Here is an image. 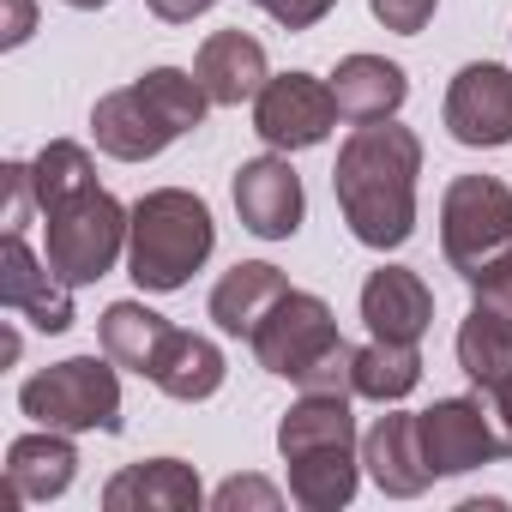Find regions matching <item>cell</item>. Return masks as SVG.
<instances>
[{
  "label": "cell",
  "instance_id": "obj_30",
  "mask_svg": "<svg viewBox=\"0 0 512 512\" xmlns=\"http://www.w3.org/2000/svg\"><path fill=\"white\" fill-rule=\"evenodd\" d=\"M31 25H37V7H31V0H7V31H0V43L19 49V43L31 37Z\"/></svg>",
  "mask_w": 512,
  "mask_h": 512
},
{
  "label": "cell",
  "instance_id": "obj_18",
  "mask_svg": "<svg viewBox=\"0 0 512 512\" xmlns=\"http://www.w3.org/2000/svg\"><path fill=\"white\" fill-rule=\"evenodd\" d=\"M73 470H79V452L61 428H37V434H19L7 446V506L19 500H55L73 488Z\"/></svg>",
  "mask_w": 512,
  "mask_h": 512
},
{
  "label": "cell",
  "instance_id": "obj_22",
  "mask_svg": "<svg viewBox=\"0 0 512 512\" xmlns=\"http://www.w3.org/2000/svg\"><path fill=\"white\" fill-rule=\"evenodd\" d=\"M151 386H157L163 398H175V404H199V398H211V392L223 386V350H217L211 338L175 326V338H169V350H163Z\"/></svg>",
  "mask_w": 512,
  "mask_h": 512
},
{
  "label": "cell",
  "instance_id": "obj_5",
  "mask_svg": "<svg viewBox=\"0 0 512 512\" xmlns=\"http://www.w3.org/2000/svg\"><path fill=\"white\" fill-rule=\"evenodd\" d=\"M440 247L464 284L500 272L512 260V187L494 175H458L440 199Z\"/></svg>",
  "mask_w": 512,
  "mask_h": 512
},
{
  "label": "cell",
  "instance_id": "obj_27",
  "mask_svg": "<svg viewBox=\"0 0 512 512\" xmlns=\"http://www.w3.org/2000/svg\"><path fill=\"white\" fill-rule=\"evenodd\" d=\"M374 7V19L386 25V31H398V37H416L428 19H434V0H368Z\"/></svg>",
  "mask_w": 512,
  "mask_h": 512
},
{
  "label": "cell",
  "instance_id": "obj_14",
  "mask_svg": "<svg viewBox=\"0 0 512 512\" xmlns=\"http://www.w3.org/2000/svg\"><path fill=\"white\" fill-rule=\"evenodd\" d=\"M193 79L205 85V97L217 103V109H241V103H253L266 91V49L253 43L247 31H217V37H205L199 43V55H193Z\"/></svg>",
  "mask_w": 512,
  "mask_h": 512
},
{
  "label": "cell",
  "instance_id": "obj_33",
  "mask_svg": "<svg viewBox=\"0 0 512 512\" xmlns=\"http://www.w3.org/2000/svg\"><path fill=\"white\" fill-rule=\"evenodd\" d=\"M67 7H79V13H97V7H109V0H67Z\"/></svg>",
  "mask_w": 512,
  "mask_h": 512
},
{
  "label": "cell",
  "instance_id": "obj_10",
  "mask_svg": "<svg viewBox=\"0 0 512 512\" xmlns=\"http://www.w3.org/2000/svg\"><path fill=\"white\" fill-rule=\"evenodd\" d=\"M476 302L458 326V368L476 380V392L500 386L512 374V260L470 284Z\"/></svg>",
  "mask_w": 512,
  "mask_h": 512
},
{
  "label": "cell",
  "instance_id": "obj_1",
  "mask_svg": "<svg viewBox=\"0 0 512 512\" xmlns=\"http://www.w3.org/2000/svg\"><path fill=\"white\" fill-rule=\"evenodd\" d=\"M416 175H422V139L398 121H362L332 169L338 211L362 247H404L416 229Z\"/></svg>",
  "mask_w": 512,
  "mask_h": 512
},
{
  "label": "cell",
  "instance_id": "obj_7",
  "mask_svg": "<svg viewBox=\"0 0 512 512\" xmlns=\"http://www.w3.org/2000/svg\"><path fill=\"white\" fill-rule=\"evenodd\" d=\"M127 217L115 193L91 187L55 211H43V229H49V266L79 290V284H97L115 272V260L127 253Z\"/></svg>",
  "mask_w": 512,
  "mask_h": 512
},
{
  "label": "cell",
  "instance_id": "obj_13",
  "mask_svg": "<svg viewBox=\"0 0 512 512\" xmlns=\"http://www.w3.org/2000/svg\"><path fill=\"white\" fill-rule=\"evenodd\" d=\"M0 308L25 314L37 332L73 326V284L25 247V229H7V241H0Z\"/></svg>",
  "mask_w": 512,
  "mask_h": 512
},
{
  "label": "cell",
  "instance_id": "obj_31",
  "mask_svg": "<svg viewBox=\"0 0 512 512\" xmlns=\"http://www.w3.org/2000/svg\"><path fill=\"white\" fill-rule=\"evenodd\" d=\"M482 398H488V410H494V422H500V434H506V458H512V374H506L500 386H488Z\"/></svg>",
  "mask_w": 512,
  "mask_h": 512
},
{
  "label": "cell",
  "instance_id": "obj_19",
  "mask_svg": "<svg viewBox=\"0 0 512 512\" xmlns=\"http://www.w3.org/2000/svg\"><path fill=\"white\" fill-rule=\"evenodd\" d=\"M284 296H290V284H284L278 266L241 260V266H229V272L217 278V290H211V320H217V332H229V338H253V332H260V320H266Z\"/></svg>",
  "mask_w": 512,
  "mask_h": 512
},
{
  "label": "cell",
  "instance_id": "obj_3",
  "mask_svg": "<svg viewBox=\"0 0 512 512\" xmlns=\"http://www.w3.org/2000/svg\"><path fill=\"white\" fill-rule=\"evenodd\" d=\"M253 356H260L266 374L278 380H296L302 392H326V398H356V350L344 344L332 308L308 290H290L266 320L260 332L247 338Z\"/></svg>",
  "mask_w": 512,
  "mask_h": 512
},
{
  "label": "cell",
  "instance_id": "obj_2",
  "mask_svg": "<svg viewBox=\"0 0 512 512\" xmlns=\"http://www.w3.org/2000/svg\"><path fill=\"white\" fill-rule=\"evenodd\" d=\"M211 97L193 73L181 67H151L145 79L97 97L91 109V133H97V151L121 157V163H145L157 151H169L181 133H193L205 121Z\"/></svg>",
  "mask_w": 512,
  "mask_h": 512
},
{
  "label": "cell",
  "instance_id": "obj_6",
  "mask_svg": "<svg viewBox=\"0 0 512 512\" xmlns=\"http://www.w3.org/2000/svg\"><path fill=\"white\" fill-rule=\"evenodd\" d=\"M19 410L37 428H61V434L103 428V434H115L121 428V380H115V362L109 356H67V362L31 374L19 386Z\"/></svg>",
  "mask_w": 512,
  "mask_h": 512
},
{
  "label": "cell",
  "instance_id": "obj_23",
  "mask_svg": "<svg viewBox=\"0 0 512 512\" xmlns=\"http://www.w3.org/2000/svg\"><path fill=\"white\" fill-rule=\"evenodd\" d=\"M362 476V452H320V458H290V500L308 512H338L350 506Z\"/></svg>",
  "mask_w": 512,
  "mask_h": 512
},
{
  "label": "cell",
  "instance_id": "obj_12",
  "mask_svg": "<svg viewBox=\"0 0 512 512\" xmlns=\"http://www.w3.org/2000/svg\"><path fill=\"white\" fill-rule=\"evenodd\" d=\"M446 133L470 151L512 145V73L494 61H476L446 91Z\"/></svg>",
  "mask_w": 512,
  "mask_h": 512
},
{
  "label": "cell",
  "instance_id": "obj_25",
  "mask_svg": "<svg viewBox=\"0 0 512 512\" xmlns=\"http://www.w3.org/2000/svg\"><path fill=\"white\" fill-rule=\"evenodd\" d=\"M31 187H37V205H43V211H55V205H67V199L91 193V187H97L91 151L73 145V139H49V145L37 151V163H31Z\"/></svg>",
  "mask_w": 512,
  "mask_h": 512
},
{
  "label": "cell",
  "instance_id": "obj_8",
  "mask_svg": "<svg viewBox=\"0 0 512 512\" xmlns=\"http://www.w3.org/2000/svg\"><path fill=\"white\" fill-rule=\"evenodd\" d=\"M422 428V458L434 476H464L476 464L506 458V434L488 410V398H440L434 410L416 416Z\"/></svg>",
  "mask_w": 512,
  "mask_h": 512
},
{
  "label": "cell",
  "instance_id": "obj_21",
  "mask_svg": "<svg viewBox=\"0 0 512 512\" xmlns=\"http://www.w3.org/2000/svg\"><path fill=\"white\" fill-rule=\"evenodd\" d=\"M103 356L115 362V368H133V374H157V362H163V350H169V338H175V326L163 320V314H151L145 302H115L109 314H103Z\"/></svg>",
  "mask_w": 512,
  "mask_h": 512
},
{
  "label": "cell",
  "instance_id": "obj_16",
  "mask_svg": "<svg viewBox=\"0 0 512 512\" xmlns=\"http://www.w3.org/2000/svg\"><path fill=\"white\" fill-rule=\"evenodd\" d=\"M199 500H205V488H199L193 464H181V458L127 464L103 488V506L109 512H199Z\"/></svg>",
  "mask_w": 512,
  "mask_h": 512
},
{
  "label": "cell",
  "instance_id": "obj_15",
  "mask_svg": "<svg viewBox=\"0 0 512 512\" xmlns=\"http://www.w3.org/2000/svg\"><path fill=\"white\" fill-rule=\"evenodd\" d=\"M362 320L374 338H392V344H422V332L434 326V296L416 272L404 266H380L368 284H362Z\"/></svg>",
  "mask_w": 512,
  "mask_h": 512
},
{
  "label": "cell",
  "instance_id": "obj_26",
  "mask_svg": "<svg viewBox=\"0 0 512 512\" xmlns=\"http://www.w3.org/2000/svg\"><path fill=\"white\" fill-rule=\"evenodd\" d=\"M278 500H284V494H278L266 476H229V482L211 494V506H217V512H241V506H260V512H272Z\"/></svg>",
  "mask_w": 512,
  "mask_h": 512
},
{
  "label": "cell",
  "instance_id": "obj_11",
  "mask_svg": "<svg viewBox=\"0 0 512 512\" xmlns=\"http://www.w3.org/2000/svg\"><path fill=\"white\" fill-rule=\"evenodd\" d=\"M302 175L290 169V157H247L235 169V217L241 229H253L260 241H290L302 229Z\"/></svg>",
  "mask_w": 512,
  "mask_h": 512
},
{
  "label": "cell",
  "instance_id": "obj_9",
  "mask_svg": "<svg viewBox=\"0 0 512 512\" xmlns=\"http://www.w3.org/2000/svg\"><path fill=\"white\" fill-rule=\"evenodd\" d=\"M338 127V97L314 73H284L266 79V91L253 97V133L272 151H308Z\"/></svg>",
  "mask_w": 512,
  "mask_h": 512
},
{
  "label": "cell",
  "instance_id": "obj_32",
  "mask_svg": "<svg viewBox=\"0 0 512 512\" xmlns=\"http://www.w3.org/2000/svg\"><path fill=\"white\" fill-rule=\"evenodd\" d=\"M217 0H151V13L163 19V25H187V19H199V13H211Z\"/></svg>",
  "mask_w": 512,
  "mask_h": 512
},
{
  "label": "cell",
  "instance_id": "obj_29",
  "mask_svg": "<svg viewBox=\"0 0 512 512\" xmlns=\"http://www.w3.org/2000/svg\"><path fill=\"white\" fill-rule=\"evenodd\" d=\"M0 181H7V229H25V211H31V199H37L31 163H7V169H0Z\"/></svg>",
  "mask_w": 512,
  "mask_h": 512
},
{
  "label": "cell",
  "instance_id": "obj_4",
  "mask_svg": "<svg viewBox=\"0 0 512 512\" xmlns=\"http://www.w3.org/2000/svg\"><path fill=\"white\" fill-rule=\"evenodd\" d=\"M211 241H217V223L205 199L187 187H157L127 217V272L139 290L169 296L211 260Z\"/></svg>",
  "mask_w": 512,
  "mask_h": 512
},
{
  "label": "cell",
  "instance_id": "obj_17",
  "mask_svg": "<svg viewBox=\"0 0 512 512\" xmlns=\"http://www.w3.org/2000/svg\"><path fill=\"white\" fill-rule=\"evenodd\" d=\"M362 464H368V476L392 494V500H410V494H422L428 482H434V470H428V458H422V428H416V416H380L368 434H362Z\"/></svg>",
  "mask_w": 512,
  "mask_h": 512
},
{
  "label": "cell",
  "instance_id": "obj_20",
  "mask_svg": "<svg viewBox=\"0 0 512 512\" xmlns=\"http://www.w3.org/2000/svg\"><path fill=\"white\" fill-rule=\"evenodd\" d=\"M332 97H338V115L356 121V127L362 121H392L404 109V97H410V79L386 55H350L332 73Z\"/></svg>",
  "mask_w": 512,
  "mask_h": 512
},
{
  "label": "cell",
  "instance_id": "obj_24",
  "mask_svg": "<svg viewBox=\"0 0 512 512\" xmlns=\"http://www.w3.org/2000/svg\"><path fill=\"white\" fill-rule=\"evenodd\" d=\"M416 380H422V350H416V344L374 338L368 350H356V398L398 404V398L416 392Z\"/></svg>",
  "mask_w": 512,
  "mask_h": 512
},
{
  "label": "cell",
  "instance_id": "obj_28",
  "mask_svg": "<svg viewBox=\"0 0 512 512\" xmlns=\"http://www.w3.org/2000/svg\"><path fill=\"white\" fill-rule=\"evenodd\" d=\"M253 7H266L284 31H308V25H320L338 0H253Z\"/></svg>",
  "mask_w": 512,
  "mask_h": 512
}]
</instances>
